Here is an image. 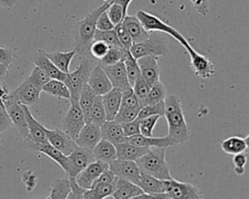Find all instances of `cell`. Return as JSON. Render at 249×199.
Segmentation results:
<instances>
[{"label": "cell", "mask_w": 249, "mask_h": 199, "mask_svg": "<svg viewBox=\"0 0 249 199\" xmlns=\"http://www.w3.org/2000/svg\"><path fill=\"white\" fill-rule=\"evenodd\" d=\"M115 181L113 182H111V183L98 184V185H94L93 187H91L89 189H86V191L84 192L83 198L101 199V198L110 197L112 195L113 191H114Z\"/></svg>", "instance_id": "37"}, {"label": "cell", "mask_w": 249, "mask_h": 199, "mask_svg": "<svg viewBox=\"0 0 249 199\" xmlns=\"http://www.w3.org/2000/svg\"><path fill=\"white\" fill-rule=\"evenodd\" d=\"M108 168V164L94 160L75 176V181L80 186L89 189L92 187L94 181L99 177V175Z\"/></svg>", "instance_id": "16"}, {"label": "cell", "mask_w": 249, "mask_h": 199, "mask_svg": "<svg viewBox=\"0 0 249 199\" xmlns=\"http://www.w3.org/2000/svg\"><path fill=\"white\" fill-rule=\"evenodd\" d=\"M76 52L77 51L75 49L70 51H53V52L46 51L47 56L54 64V66L66 74L69 72V66H70L71 60L76 54Z\"/></svg>", "instance_id": "32"}, {"label": "cell", "mask_w": 249, "mask_h": 199, "mask_svg": "<svg viewBox=\"0 0 249 199\" xmlns=\"http://www.w3.org/2000/svg\"><path fill=\"white\" fill-rule=\"evenodd\" d=\"M70 192V184L68 179L55 180L50 188V194L46 198H67Z\"/></svg>", "instance_id": "39"}, {"label": "cell", "mask_w": 249, "mask_h": 199, "mask_svg": "<svg viewBox=\"0 0 249 199\" xmlns=\"http://www.w3.org/2000/svg\"><path fill=\"white\" fill-rule=\"evenodd\" d=\"M8 69L9 68H7L5 65L0 63V80L4 79L8 75Z\"/></svg>", "instance_id": "62"}, {"label": "cell", "mask_w": 249, "mask_h": 199, "mask_svg": "<svg viewBox=\"0 0 249 199\" xmlns=\"http://www.w3.org/2000/svg\"><path fill=\"white\" fill-rule=\"evenodd\" d=\"M123 62H124V68H125L127 81H128L130 86H132L134 82L136 81V79L139 76H141L140 69H139V66L137 63V59L133 57V55L131 54L129 50H124Z\"/></svg>", "instance_id": "34"}, {"label": "cell", "mask_w": 249, "mask_h": 199, "mask_svg": "<svg viewBox=\"0 0 249 199\" xmlns=\"http://www.w3.org/2000/svg\"><path fill=\"white\" fill-rule=\"evenodd\" d=\"M45 133L48 143L60 150L64 155L70 154L78 146L76 141L66 134L63 130L48 129L45 127Z\"/></svg>", "instance_id": "15"}, {"label": "cell", "mask_w": 249, "mask_h": 199, "mask_svg": "<svg viewBox=\"0 0 249 199\" xmlns=\"http://www.w3.org/2000/svg\"><path fill=\"white\" fill-rule=\"evenodd\" d=\"M88 84L93 90L95 95L100 96L113 88L106 73L98 64L94 65L93 69L91 70L88 80Z\"/></svg>", "instance_id": "20"}, {"label": "cell", "mask_w": 249, "mask_h": 199, "mask_svg": "<svg viewBox=\"0 0 249 199\" xmlns=\"http://www.w3.org/2000/svg\"><path fill=\"white\" fill-rule=\"evenodd\" d=\"M95 93L93 92V90L89 87V85L87 83L84 88L82 89L80 95H79V99H78V102H79V105H80V108L83 112V115H84V119H85V122L88 118V116H89V113L90 111V108L93 104V101H94V98H95Z\"/></svg>", "instance_id": "38"}, {"label": "cell", "mask_w": 249, "mask_h": 199, "mask_svg": "<svg viewBox=\"0 0 249 199\" xmlns=\"http://www.w3.org/2000/svg\"><path fill=\"white\" fill-rule=\"evenodd\" d=\"M163 113H164V102L160 101L156 104L142 106L138 112L136 118L140 119L153 115H160V116H163Z\"/></svg>", "instance_id": "42"}, {"label": "cell", "mask_w": 249, "mask_h": 199, "mask_svg": "<svg viewBox=\"0 0 249 199\" xmlns=\"http://www.w3.org/2000/svg\"><path fill=\"white\" fill-rule=\"evenodd\" d=\"M165 96H166L165 86L161 82L159 81L151 85L146 98L141 102V107L144 105L156 104L160 101H163Z\"/></svg>", "instance_id": "36"}, {"label": "cell", "mask_w": 249, "mask_h": 199, "mask_svg": "<svg viewBox=\"0 0 249 199\" xmlns=\"http://www.w3.org/2000/svg\"><path fill=\"white\" fill-rule=\"evenodd\" d=\"M120 108L140 110V108H141L140 100L136 97V95L134 94L131 87L125 91H123Z\"/></svg>", "instance_id": "43"}, {"label": "cell", "mask_w": 249, "mask_h": 199, "mask_svg": "<svg viewBox=\"0 0 249 199\" xmlns=\"http://www.w3.org/2000/svg\"><path fill=\"white\" fill-rule=\"evenodd\" d=\"M164 113L168 125V135L177 144H183L190 138V130L181 106V101L176 95H167L164 100Z\"/></svg>", "instance_id": "1"}, {"label": "cell", "mask_w": 249, "mask_h": 199, "mask_svg": "<svg viewBox=\"0 0 249 199\" xmlns=\"http://www.w3.org/2000/svg\"><path fill=\"white\" fill-rule=\"evenodd\" d=\"M142 193L143 190L136 183L117 177L114 191L110 197L115 199H129L135 198Z\"/></svg>", "instance_id": "23"}, {"label": "cell", "mask_w": 249, "mask_h": 199, "mask_svg": "<svg viewBox=\"0 0 249 199\" xmlns=\"http://www.w3.org/2000/svg\"><path fill=\"white\" fill-rule=\"evenodd\" d=\"M135 16L147 31L161 32V33L170 35L178 43H180L183 47H185L187 44H189L188 40L179 31H177L172 26L165 23L163 20H161L157 16L152 15V14L147 13V12L142 11V10L137 11Z\"/></svg>", "instance_id": "6"}, {"label": "cell", "mask_w": 249, "mask_h": 199, "mask_svg": "<svg viewBox=\"0 0 249 199\" xmlns=\"http://www.w3.org/2000/svg\"><path fill=\"white\" fill-rule=\"evenodd\" d=\"M109 169L116 177L127 180L136 184L141 175L136 162L133 160L116 158L109 164Z\"/></svg>", "instance_id": "12"}, {"label": "cell", "mask_w": 249, "mask_h": 199, "mask_svg": "<svg viewBox=\"0 0 249 199\" xmlns=\"http://www.w3.org/2000/svg\"><path fill=\"white\" fill-rule=\"evenodd\" d=\"M109 48L110 46H108L106 43L102 41H93L89 48V54L93 58L100 59L105 55Z\"/></svg>", "instance_id": "50"}, {"label": "cell", "mask_w": 249, "mask_h": 199, "mask_svg": "<svg viewBox=\"0 0 249 199\" xmlns=\"http://www.w3.org/2000/svg\"><path fill=\"white\" fill-rule=\"evenodd\" d=\"M131 1H132V0H112L111 2H115V3L120 4V5L122 6V8H123V11H124V15L126 16L127 8H128V6H129V4H130Z\"/></svg>", "instance_id": "60"}, {"label": "cell", "mask_w": 249, "mask_h": 199, "mask_svg": "<svg viewBox=\"0 0 249 199\" xmlns=\"http://www.w3.org/2000/svg\"><path fill=\"white\" fill-rule=\"evenodd\" d=\"M103 1H104V2H111L112 0H103Z\"/></svg>", "instance_id": "63"}, {"label": "cell", "mask_w": 249, "mask_h": 199, "mask_svg": "<svg viewBox=\"0 0 249 199\" xmlns=\"http://www.w3.org/2000/svg\"><path fill=\"white\" fill-rule=\"evenodd\" d=\"M124 49L120 47H110L105 55L98 59L99 65H113L123 60Z\"/></svg>", "instance_id": "40"}, {"label": "cell", "mask_w": 249, "mask_h": 199, "mask_svg": "<svg viewBox=\"0 0 249 199\" xmlns=\"http://www.w3.org/2000/svg\"><path fill=\"white\" fill-rule=\"evenodd\" d=\"M23 183L25 184V187L27 191H31L35 186H36V175L32 171H26L23 173L22 178H21Z\"/></svg>", "instance_id": "57"}, {"label": "cell", "mask_w": 249, "mask_h": 199, "mask_svg": "<svg viewBox=\"0 0 249 199\" xmlns=\"http://www.w3.org/2000/svg\"><path fill=\"white\" fill-rule=\"evenodd\" d=\"M99 66L106 73L113 87L118 88L122 91H125L131 87L127 81L125 68L123 60L113 65H99Z\"/></svg>", "instance_id": "17"}, {"label": "cell", "mask_w": 249, "mask_h": 199, "mask_svg": "<svg viewBox=\"0 0 249 199\" xmlns=\"http://www.w3.org/2000/svg\"><path fill=\"white\" fill-rule=\"evenodd\" d=\"M42 87L26 78L16 89L9 91L6 98L21 105H34L40 98Z\"/></svg>", "instance_id": "8"}, {"label": "cell", "mask_w": 249, "mask_h": 199, "mask_svg": "<svg viewBox=\"0 0 249 199\" xmlns=\"http://www.w3.org/2000/svg\"><path fill=\"white\" fill-rule=\"evenodd\" d=\"M138 112H139V110L120 108L118 113L116 114V116L114 117V120H116L119 123H124V122L133 120L134 118L137 117Z\"/></svg>", "instance_id": "49"}, {"label": "cell", "mask_w": 249, "mask_h": 199, "mask_svg": "<svg viewBox=\"0 0 249 199\" xmlns=\"http://www.w3.org/2000/svg\"><path fill=\"white\" fill-rule=\"evenodd\" d=\"M25 114V118L28 126V137L30 141L38 144L48 143L47 136L45 133V126L42 125L30 113L26 105H21Z\"/></svg>", "instance_id": "24"}, {"label": "cell", "mask_w": 249, "mask_h": 199, "mask_svg": "<svg viewBox=\"0 0 249 199\" xmlns=\"http://www.w3.org/2000/svg\"><path fill=\"white\" fill-rule=\"evenodd\" d=\"M166 189L165 192L160 193L157 198L165 199H200L202 194L199 189L189 182H178L173 178L170 180H165Z\"/></svg>", "instance_id": "7"}, {"label": "cell", "mask_w": 249, "mask_h": 199, "mask_svg": "<svg viewBox=\"0 0 249 199\" xmlns=\"http://www.w3.org/2000/svg\"><path fill=\"white\" fill-rule=\"evenodd\" d=\"M135 162L143 174L153 176L160 180L172 179L165 161V148H149V150L135 160Z\"/></svg>", "instance_id": "3"}, {"label": "cell", "mask_w": 249, "mask_h": 199, "mask_svg": "<svg viewBox=\"0 0 249 199\" xmlns=\"http://www.w3.org/2000/svg\"><path fill=\"white\" fill-rule=\"evenodd\" d=\"M184 48L190 55L191 68L194 73L203 80L210 79L215 73V66L212 61L207 56L200 54L196 50H194L190 43L187 44Z\"/></svg>", "instance_id": "10"}, {"label": "cell", "mask_w": 249, "mask_h": 199, "mask_svg": "<svg viewBox=\"0 0 249 199\" xmlns=\"http://www.w3.org/2000/svg\"><path fill=\"white\" fill-rule=\"evenodd\" d=\"M106 13L114 25L121 23L124 17H125L122 6L115 2H110V5L106 9Z\"/></svg>", "instance_id": "46"}, {"label": "cell", "mask_w": 249, "mask_h": 199, "mask_svg": "<svg viewBox=\"0 0 249 199\" xmlns=\"http://www.w3.org/2000/svg\"><path fill=\"white\" fill-rule=\"evenodd\" d=\"M129 51L136 59L145 55L164 56L168 52V40L164 35L153 32L146 40L132 44Z\"/></svg>", "instance_id": "5"}, {"label": "cell", "mask_w": 249, "mask_h": 199, "mask_svg": "<svg viewBox=\"0 0 249 199\" xmlns=\"http://www.w3.org/2000/svg\"><path fill=\"white\" fill-rule=\"evenodd\" d=\"M116 147V155L119 159H125V160H137L143 154H145L149 148L140 147L133 145L129 142H123L118 143L115 145Z\"/></svg>", "instance_id": "29"}, {"label": "cell", "mask_w": 249, "mask_h": 199, "mask_svg": "<svg viewBox=\"0 0 249 199\" xmlns=\"http://www.w3.org/2000/svg\"><path fill=\"white\" fill-rule=\"evenodd\" d=\"M106 120V114L102 102V97L100 95H96L93 101V104L89 113L86 123L92 122L97 125H101Z\"/></svg>", "instance_id": "35"}, {"label": "cell", "mask_w": 249, "mask_h": 199, "mask_svg": "<svg viewBox=\"0 0 249 199\" xmlns=\"http://www.w3.org/2000/svg\"><path fill=\"white\" fill-rule=\"evenodd\" d=\"M91 151L95 160L104 162L108 165L117 158L115 145L105 139H100Z\"/></svg>", "instance_id": "30"}, {"label": "cell", "mask_w": 249, "mask_h": 199, "mask_svg": "<svg viewBox=\"0 0 249 199\" xmlns=\"http://www.w3.org/2000/svg\"><path fill=\"white\" fill-rule=\"evenodd\" d=\"M93 41H102L110 47H120V48H122V46H121V44L118 40L115 29H111V30H98V29H96V31L94 33V36H93Z\"/></svg>", "instance_id": "41"}, {"label": "cell", "mask_w": 249, "mask_h": 199, "mask_svg": "<svg viewBox=\"0 0 249 199\" xmlns=\"http://www.w3.org/2000/svg\"><path fill=\"white\" fill-rule=\"evenodd\" d=\"M85 56L86 57L81 60L79 66L73 72L66 74L63 81L69 89L70 99H79V95L84 86L88 83L89 74L94 67L92 57L90 55Z\"/></svg>", "instance_id": "4"}, {"label": "cell", "mask_w": 249, "mask_h": 199, "mask_svg": "<svg viewBox=\"0 0 249 199\" xmlns=\"http://www.w3.org/2000/svg\"><path fill=\"white\" fill-rule=\"evenodd\" d=\"M42 91L59 99H65L67 101L70 100V92L68 87L62 81L59 80L51 79L42 86Z\"/></svg>", "instance_id": "33"}, {"label": "cell", "mask_w": 249, "mask_h": 199, "mask_svg": "<svg viewBox=\"0 0 249 199\" xmlns=\"http://www.w3.org/2000/svg\"><path fill=\"white\" fill-rule=\"evenodd\" d=\"M137 185L143 190V192L151 194L153 198H157L159 194L165 192L166 189L165 180H160L143 173L140 175Z\"/></svg>", "instance_id": "28"}, {"label": "cell", "mask_w": 249, "mask_h": 199, "mask_svg": "<svg viewBox=\"0 0 249 199\" xmlns=\"http://www.w3.org/2000/svg\"><path fill=\"white\" fill-rule=\"evenodd\" d=\"M150 87H151V84H149L142 76H139L136 79V81L134 82L133 85L131 86L134 94L140 100V104L146 98V96L150 90Z\"/></svg>", "instance_id": "45"}, {"label": "cell", "mask_w": 249, "mask_h": 199, "mask_svg": "<svg viewBox=\"0 0 249 199\" xmlns=\"http://www.w3.org/2000/svg\"><path fill=\"white\" fill-rule=\"evenodd\" d=\"M247 162V151L233 154L232 164H233V172L237 176L243 175L245 171V165Z\"/></svg>", "instance_id": "51"}, {"label": "cell", "mask_w": 249, "mask_h": 199, "mask_svg": "<svg viewBox=\"0 0 249 199\" xmlns=\"http://www.w3.org/2000/svg\"><path fill=\"white\" fill-rule=\"evenodd\" d=\"M24 140V144L26 145V148L28 149L31 150H35V151H39L41 153L46 154L47 156H49L51 159H53L54 162H56L65 172V174L67 175L68 170H69V162H68V158L66 155H64L60 150H58L57 149H55L53 146H52L50 143H44V144H38V143H34L32 141H30L29 139L25 138Z\"/></svg>", "instance_id": "13"}, {"label": "cell", "mask_w": 249, "mask_h": 199, "mask_svg": "<svg viewBox=\"0 0 249 199\" xmlns=\"http://www.w3.org/2000/svg\"><path fill=\"white\" fill-rule=\"evenodd\" d=\"M17 3V0H0V7L3 8H12Z\"/></svg>", "instance_id": "61"}, {"label": "cell", "mask_w": 249, "mask_h": 199, "mask_svg": "<svg viewBox=\"0 0 249 199\" xmlns=\"http://www.w3.org/2000/svg\"><path fill=\"white\" fill-rule=\"evenodd\" d=\"M109 5L110 2H104L86 17L76 22L74 26V45L76 51L80 54L90 55L89 48L93 42V36L96 31V20L99 15L104 12Z\"/></svg>", "instance_id": "2"}, {"label": "cell", "mask_w": 249, "mask_h": 199, "mask_svg": "<svg viewBox=\"0 0 249 199\" xmlns=\"http://www.w3.org/2000/svg\"><path fill=\"white\" fill-rule=\"evenodd\" d=\"M196 12L201 16H207L209 13V1L208 0H191Z\"/></svg>", "instance_id": "58"}, {"label": "cell", "mask_w": 249, "mask_h": 199, "mask_svg": "<svg viewBox=\"0 0 249 199\" xmlns=\"http://www.w3.org/2000/svg\"><path fill=\"white\" fill-rule=\"evenodd\" d=\"M31 59L35 66L43 69L51 77V79H55L62 82L64 81L66 73L60 71L57 67L54 66V64L47 56V53L44 50H37V51L32 55Z\"/></svg>", "instance_id": "22"}, {"label": "cell", "mask_w": 249, "mask_h": 199, "mask_svg": "<svg viewBox=\"0 0 249 199\" xmlns=\"http://www.w3.org/2000/svg\"><path fill=\"white\" fill-rule=\"evenodd\" d=\"M118 40L122 46L123 49L124 50H129L130 47L132 46V40L130 35L127 33V31L124 29V27L122 25V23L116 24L114 27Z\"/></svg>", "instance_id": "47"}, {"label": "cell", "mask_w": 249, "mask_h": 199, "mask_svg": "<svg viewBox=\"0 0 249 199\" xmlns=\"http://www.w3.org/2000/svg\"><path fill=\"white\" fill-rule=\"evenodd\" d=\"M115 25L112 23V21L110 20V18L108 17V15L106 13V10L104 12H102L97 20H96V29L98 30H111L114 29Z\"/></svg>", "instance_id": "55"}, {"label": "cell", "mask_w": 249, "mask_h": 199, "mask_svg": "<svg viewBox=\"0 0 249 199\" xmlns=\"http://www.w3.org/2000/svg\"><path fill=\"white\" fill-rule=\"evenodd\" d=\"M27 78L32 83H34L35 84H37V85H39L41 87L51 80V77L43 69L39 68L38 66H35L33 68L31 74Z\"/></svg>", "instance_id": "48"}, {"label": "cell", "mask_w": 249, "mask_h": 199, "mask_svg": "<svg viewBox=\"0 0 249 199\" xmlns=\"http://www.w3.org/2000/svg\"><path fill=\"white\" fill-rule=\"evenodd\" d=\"M69 184H70V192L67 196V198H83L84 192L86 191V188L80 186L77 182L75 181V178H68Z\"/></svg>", "instance_id": "54"}, {"label": "cell", "mask_w": 249, "mask_h": 199, "mask_svg": "<svg viewBox=\"0 0 249 199\" xmlns=\"http://www.w3.org/2000/svg\"><path fill=\"white\" fill-rule=\"evenodd\" d=\"M116 176L113 174V172L108 168L106 170H104L100 175L99 177L94 181L93 182V185H98V184H105V183H111L113 182L115 180H116Z\"/></svg>", "instance_id": "56"}, {"label": "cell", "mask_w": 249, "mask_h": 199, "mask_svg": "<svg viewBox=\"0 0 249 199\" xmlns=\"http://www.w3.org/2000/svg\"><path fill=\"white\" fill-rule=\"evenodd\" d=\"M66 156L69 162V170L67 173L68 178H75L79 172L95 160L91 149L82 147H77L70 154Z\"/></svg>", "instance_id": "11"}, {"label": "cell", "mask_w": 249, "mask_h": 199, "mask_svg": "<svg viewBox=\"0 0 249 199\" xmlns=\"http://www.w3.org/2000/svg\"><path fill=\"white\" fill-rule=\"evenodd\" d=\"M100 139V126L92 122H88L82 127L75 141L78 147L92 149Z\"/></svg>", "instance_id": "18"}, {"label": "cell", "mask_w": 249, "mask_h": 199, "mask_svg": "<svg viewBox=\"0 0 249 199\" xmlns=\"http://www.w3.org/2000/svg\"><path fill=\"white\" fill-rule=\"evenodd\" d=\"M123 131L124 133V135L128 138L130 136L136 135L138 133H140L139 130V119L138 118H134L133 120L127 121V122H124L121 123Z\"/></svg>", "instance_id": "52"}, {"label": "cell", "mask_w": 249, "mask_h": 199, "mask_svg": "<svg viewBox=\"0 0 249 199\" xmlns=\"http://www.w3.org/2000/svg\"><path fill=\"white\" fill-rule=\"evenodd\" d=\"M69 102L70 108L61 120V126L62 130L75 140L86 122L78 100L70 99Z\"/></svg>", "instance_id": "9"}, {"label": "cell", "mask_w": 249, "mask_h": 199, "mask_svg": "<svg viewBox=\"0 0 249 199\" xmlns=\"http://www.w3.org/2000/svg\"><path fill=\"white\" fill-rule=\"evenodd\" d=\"M127 142L140 146V147H146V148H154V147H159V148H167L171 147L174 145H177V142L170 137L169 135L167 136H162V137H155V136H144L140 133L130 136L127 138Z\"/></svg>", "instance_id": "21"}, {"label": "cell", "mask_w": 249, "mask_h": 199, "mask_svg": "<svg viewBox=\"0 0 249 199\" xmlns=\"http://www.w3.org/2000/svg\"><path fill=\"white\" fill-rule=\"evenodd\" d=\"M122 95H123V91L115 87H113L107 93L101 95L105 114H106V120L114 119L121 106Z\"/></svg>", "instance_id": "27"}, {"label": "cell", "mask_w": 249, "mask_h": 199, "mask_svg": "<svg viewBox=\"0 0 249 199\" xmlns=\"http://www.w3.org/2000/svg\"><path fill=\"white\" fill-rule=\"evenodd\" d=\"M121 23L124 27V29L127 31V33L130 35L132 44L140 43V42L146 40L150 35L149 31H147L144 28V26L139 21V19L136 17V16H127L126 15Z\"/></svg>", "instance_id": "25"}, {"label": "cell", "mask_w": 249, "mask_h": 199, "mask_svg": "<svg viewBox=\"0 0 249 199\" xmlns=\"http://www.w3.org/2000/svg\"><path fill=\"white\" fill-rule=\"evenodd\" d=\"M100 135L101 139H105L114 145L127 141V137L124 135L121 123L114 119L105 120L100 125Z\"/></svg>", "instance_id": "26"}, {"label": "cell", "mask_w": 249, "mask_h": 199, "mask_svg": "<svg viewBox=\"0 0 249 199\" xmlns=\"http://www.w3.org/2000/svg\"><path fill=\"white\" fill-rule=\"evenodd\" d=\"M221 148L223 151L228 154H236L244 152L248 148V136L241 138L238 136H231L221 143Z\"/></svg>", "instance_id": "31"}, {"label": "cell", "mask_w": 249, "mask_h": 199, "mask_svg": "<svg viewBox=\"0 0 249 199\" xmlns=\"http://www.w3.org/2000/svg\"><path fill=\"white\" fill-rule=\"evenodd\" d=\"M7 114L12 121V123L16 126L18 132L19 133L22 139L28 137V126L25 118V114L22 109L21 104L11 101L8 98L3 100Z\"/></svg>", "instance_id": "14"}, {"label": "cell", "mask_w": 249, "mask_h": 199, "mask_svg": "<svg viewBox=\"0 0 249 199\" xmlns=\"http://www.w3.org/2000/svg\"><path fill=\"white\" fill-rule=\"evenodd\" d=\"M160 117V115H153L139 119V130L140 134L144 136H153L154 127Z\"/></svg>", "instance_id": "44"}, {"label": "cell", "mask_w": 249, "mask_h": 199, "mask_svg": "<svg viewBox=\"0 0 249 199\" xmlns=\"http://www.w3.org/2000/svg\"><path fill=\"white\" fill-rule=\"evenodd\" d=\"M16 59L14 50L0 47V63L9 68Z\"/></svg>", "instance_id": "53"}, {"label": "cell", "mask_w": 249, "mask_h": 199, "mask_svg": "<svg viewBox=\"0 0 249 199\" xmlns=\"http://www.w3.org/2000/svg\"><path fill=\"white\" fill-rule=\"evenodd\" d=\"M141 76L149 84H153L160 81V70L158 57L154 55H145L137 58Z\"/></svg>", "instance_id": "19"}, {"label": "cell", "mask_w": 249, "mask_h": 199, "mask_svg": "<svg viewBox=\"0 0 249 199\" xmlns=\"http://www.w3.org/2000/svg\"><path fill=\"white\" fill-rule=\"evenodd\" d=\"M12 125V121L7 114V111L0 112V133L7 130Z\"/></svg>", "instance_id": "59"}]
</instances>
